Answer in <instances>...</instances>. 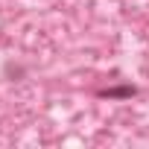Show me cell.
I'll return each mask as SVG.
<instances>
[{"mask_svg": "<svg viewBox=\"0 0 149 149\" xmlns=\"http://www.w3.org/2000/svg\"><path fill=\"white\" fill-rule=\"evenodd\" d=\"M134 94H137L134 85H114V88L100 91V97H105V100H132Z\"/></svg>", "mask_w": 149, "mask_h": 149, "instance_id": "6da1fadb", "label": "cell"}]
</instances>
